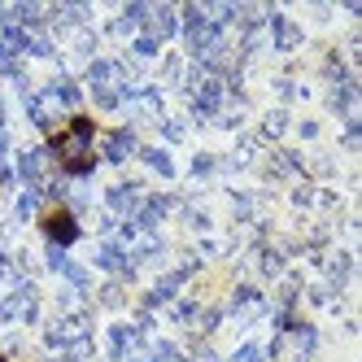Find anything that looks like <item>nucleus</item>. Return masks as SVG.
I'll return each instance as SVG.
<instances>
[{
    "mask_svg": "<svg viewBox=\"0 0 362 362\" xmlns=\"http://www.w3.org/2000/svg\"><path fill=\"white\" fill-rule=\"evenodd\" d=\"M92 136H96V122H92L88 114H74L62 132L48 136V148H53V158L62 162L66 175H88V170L96 166V153L88 148Z\"/></svg>",
    "mask_w": 362,
    "mask_h": 362,
    "instance_id": "obj_1",
    "label": "nucleus"
},
{
    "mask_svg": "<svg viewBox=\"0 0 362 362\" xmlns=\"http://www.w3.org/2000/svg\"><path fill=\"white\" fill-rule=\"evenodd\" d=\"M0 362H5V358H0Z\"/></svg>",
    "mask_w": 362,
    "mask_h": 362,
    "instance_id": "obj_3",
    "label": "nucleus"
},
{
    "mask_svg": "<svg viewBox=\"0 0 362 362\" xmlns=\"http://www.w3.org/2000/svg\"><path fill=\"white\" fill-rule=\"evenodd\" d=\"M40 227H44V236L57 240V245H74V236H79V223H74V214L66 205H48L40 214Z\"/></svg>",
    "mask_w": 362,
    "mask_h": 362,
    "instance_id": "obj_2",
    "label": "nucleus"
}]
</instances>
